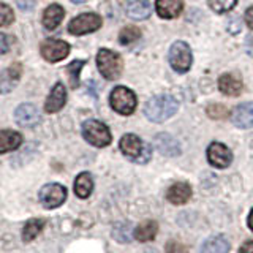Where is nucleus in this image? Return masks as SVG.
I'll return each instance as SVG.
<instances>
[{
    "label": "nucleus",
    "instance_id": "nucleus-1",
    "mask_svg": "<svg viewBox=\"0 0 253 253\" xmlns=\"http://www.w3.org/2000/svg\"><path fill=\"white\" fill-rule=\"evenodd\" d=\"M179 105L169 95H158V97L150 98L146 103L144 113L149 121L152 122H165L166 119L176 114Z\"/></svg>",
    "mask_w": 253,
    "mask_h": 253
},
{
    "label": "nucleus",
    "instance_id": "nucleus-2",
    "mask_svg": "<svg viewBox=\"0 0 253 253\" xmlns=\"http://www.w3.org/2000/svg\"><path fill=\"white\" fill-rule=\"evenodd\" d=\"M121 150L125 157L136 163H147L150 160V147L142 142L136 134H125L121 139Z\"/></svg>",
    "mask_w": 253,
    "mask_h": 253
},
{
    "label": "nucleus",
    "instance_id": "nucleus-3",
    "mask_svg": "<svg viewBox=\"0 0 253 253\" xmlns=\"http://www.w3.org/2000/svg\"><path fill=\"white\" fill-rule=\"evenodd\" d=\"M97 63H98L100 73L106 79H109V81H113V79H117L121 76L122 60L119 54L109 49H100L97 54Z\"/></svg>",
    "mask_w": 253,
    "mask_h": 253
},
{
    "label": "nucleus",
    "instance_id": "nucleus-4",
    "mask_svg": "<svg viewBox=\"0 0 253 253\" xmlns=\"http://www.w3.org/2000/svg\"><path fill=\"white\" fill-rule=\"evenodd\" d=\"M83 134L87 142L95 147H105L111 142V131L100 121H87L83 125Z\"/></svg>",
    "mask_w": 253,
    "mask_h": 253
},
{
    "label": "nucleus",
    "instance_id": "nucleus-5",
    "mask_svg": "<svg viewBox=\"0 0 253 253\" xmlns=\"http://www.w3.org/2000/svg\"><path fill=\"white\" fill-rule=\"evenodd\" d=\"M111 106L119 114H124V116H128L131 114L134 108H136V97H134V93L126 89L124 85H119L113 90L111 93Z\"/></svg>",
    "mask_w": 253,
    "mask_h": 253
},
{
    "label": "nucleus",
    "instance_id": "nucleus-6",
    "mask_svg": "<svg viewBox=\"0 0 253 253\" xmlns=\"http://www.w3.org/2000/svg\"><path fill=\"white\" fill-rule=\"evenodd\" d=\"M169 63L177 73H185L192 67V49L185 42H176L171 46Z\"/></svg>",
    "mask_w": 253,
    "mask_h": 253
},
{
    "label": "nucleus",
    "instance_id": "nucleus-7",
    "mask_svg": "<svg viewBox=\"0 0 253 253\" xmlns=\"http://www.w3.org/2000/svg\"><path fill=\"white\" fill-rule=\"evenodd\" d=\"M38 198H40V203H42L46 209H55L65 203L67 188L60 184H47L40 190Z\"/></svg>",
    "mask_w": 253,
    "mask_h": 253
},
{
    "label": "nucleus",
    "instance_id": "nucleus-8",
    "mask_svg": "<svg viewBox=\"0 0 253 253\" xmlns=\"http://www.w3.org/2000/svg\"><path fill=\"white\" fill-rule=\"evenodd\" d=\"M101 27V18L95 13L79 14L68 24V32L73 35H85Z\"/></svg>",
    "mask_w": 253,
    "mask_h": 253
},
{
    "label": "nucleus",
    "instance_id": "nucleus-9",
    "mask_svg": "<svg viewBox=\"0 0 253 253\" xmlns=\"http://www.w3.org/2000/svg\"><path fill=\"white\" fill-rule=\"evenodd\" d=\"M70 52L68 43L62 40H46L42 44V55L47 62H59L65 59Z\"/></svg>",
    "mask_w": 253,
    "mask_h": 253
},
{
    "label": "nucleus",
    "instance_id": "nucleus-10",
    "mask_svg": "<svg viewBox=\"0 0 253 253\" xmlns=\"http://www.w3.org/2000/svg\"><path fill=\"white\" fill-rule=\"evenodd\" d=\"M208 160L215 168H226L233 160V154L221 142H212L208 149Z\"/></svg>",
    "mask_w": 253,
    "mask_h": 253
},
{
    "label": "nucleus",
    "instance_id": "nucleus-11",
    "mask_svg": "<svg viewBox=\"0 0 253 253\" xmlns=\"http://www.w3.org/2000/svg\"><path fill=\"white\" fill-rule=\"evenodd\" d=\"M65 103H67V90L62 83H57L52 87L49 97H47L44 103V109L46 113H57V111L63 108Z\"/></svg>",
    "mask_w": 253,
    "mask_h": 253
},
{
    "label": "nucleus",
    "instance_id": "nucleus-12",
    "mask_svg": "<svg viewBox=\"0 0 253 253\" xmlns=\"http://www.w3.org/2000/svg\"><path fill=\"white\" fill-rule=\"evenodd\" d=\"M14 117L21 126H34L40 122V113L34 105H21L14 113Z\"/></svg>",
    "mask_w": 253,
    "mask_h": 253
},
{
    "label": "nucleus",
    "instance_id": "nucleus-13",
    "mask_svg": "<svg viewBox=\"0 0 253 253\" xmlns=\"http://www.w3.org/2000/svg\"><path fill=\"white\" fill-rule=\"evenodd\" d=\"M231 119L234 125L239 126V128H250V126H253V103L239 105L233 111Z\"/></svg>",
    "mask_w": 253,
    "mask_h": 253
},
{
    "label": "nucleus",
    "instance_id": "nucleus-14",
    "mask_svg": "<svg viewBox=\"0 0 253 253\" xmlns=\"http://www.w3.org/2000/svg\"><path fill=\"white\" fill-rule=\"evenodd\" d=\"M182 6H184L182 0H157L155 2L157 13L163 19L177 18L182 11Z\"/></svg>",
    "mask_w": 253,
    "mask_h": 253
},
{
    "label": "nucleus",
    "instance_id": "nucleus-15",
    "mask_svg": "<svg viewBox=\"0 0 253 253\" xmlns=\"http://www.w3.org/2000/svg\"><path fill=\"white\" fill-rule=\"evenodd\" d=\"M166 198L172 204H185L192 198V187L185 184V182H177V184H174L168 188Z\"/></svg>",
    "mask_w": 253,
    "mask_h": 253
},
{
    "label": "nucleus",
    "instance_id": "nucleus-16",
    "mask_svg": "<svg viewBox=\"0 0 253 253\" xmlns=\"http://www.w3.org/2000/svg\"><path fill=\"white\" fill-rule=\"evenodd\" d=\"M155 146L157 149L160 150V152L163 155H168V157H174V155H179L180 152V146H179V142L174 139L172 136H169V134H166V133H160V134H157L155 139Z\"/></svg>",
    "mask_w": 253,
    "mask_h": 253
},
{
    "label": "nucleus",
    "instance_id": "nucleus-17",
    "mask_svg": "<svg viewBox=\"0 0 253 253\" xmlns=\"http://www.w3.org/2000/svg\"><path fill=\"white\" fill-rule=\"evenodd\" d=\"M150 13H152V5L147 0H131V2L126 3V14L131 19H146L150 16Z\"/></svg>",
    "mask_w": 253,
    "mask_h": 253
},
{
    "label": "nucleus",
    "instance_id": "nucleus-18",
    "mask_svg": "<svg viewBox=\"0 0 253 253\" xmlns=\"http://www.w3.org/2000/svg\"><path fill=\"white\" fill-rule=\"evenodd\" d=\"M63 16H65V11H63V8L60 5H57V3L49 5L44 10V13H43V26L47 30L57 29L59 24L63 19Z\"/></svg>",
    "mask_w": 253,
    "mask_h": 253
},
{
    "label": "nucleus",
    "instance_id": "nucleus-19",
    "mask_svg": "<svg viewBox=\"0 0 253 253\" xmlns=\"http://www.w3.org/2000/svg\"><path fill=\"white\" fill-rule=\"evenodd\" d=\"M218 89L229 97H239L242 93V83L231 75H223L218 79Z\"/></svg>",
    "mask_w": 253,
    "mask_h": 253
},
{
    "label": "nucleus",
    "instance_id": "nucleus-20",
    "mask_svg": "<svg viewBox=\"0 0 253 253\" xmlns=\"http://www.w3.org/2000/svg\"><path fill=\"white\" fill-rule=\"evenodd\" d=\"M19 70H21L19 65H14V67H10L3 71H0V93L10 92L16 85V83H18V79H19V75H21Z\"/></svg>",
    "mask_w": 253,
    "mask_h": 253
},
{
    "label": "nucleus",
    "instance_id": "nucleus-21",
    "mask_svg": "<svg viewBox=\"0 0 253 253\" xmlns=\"http://www.w3.org/2000/svg\"><path fill=\"white\" fill-rule=\"evenodd\" d=\"M22 136L18 131H11V130H2L0 131V154L10 152L21 146Z\"/></svg>",
    "mask_w": 253,
    "mask_h": 253
},
{
    "label": "nucleus",
    "instance_id": "nucleus-22",
    "mask_svg": "<svg viewBox=\"0 0 253 253\" xmlns=\"http://www.w3.org/2000/svg\"><path fill=\"white\" fill-rule=\"evenodd\" d=\"M158 233V225L152 220L142 221L134 229V239L139 242H150L155 239V236Z\"/></svg>",
    "mask_w": 253,
    "mask_h": 253
},
{
    "label": "nucleus",
    "instance_id": "nucleus-23",
    "mask_svg": "<svg viewBox=\"0 0 253 253\" xmlns=\"http://www.w3.org/2000/svg\"><path fill=\"white\" fill-rule=\"evenodd\" d=\"M229 242L225 236H212L201 245V253H228Z\"/></svg>",
    "mask_w": 253,
    "mask_h": 253
},
{
    "label": "nucleus",
    "instance_id": "nucleus-24",
    "mask_svg": "<svg viewBox=\"0 0 253 253\" xmlns=\"http://www.w3.org/2000/svg\"><path fill=\"white\" fill-rule=\"evenodd\" d=\"M93 190V180L89 172H81L75 180V193L79 198H89Z\"/></svg>",
    "mask_w": 253,
    "mask_h": 253
},
{
    "label": "nucleus",
    "instance_id": "nucleus-25",
    "mask_svg": "<svg viewBox=\"0 0 253 253\" xmlns=\"http://www.w3.org/2000/svg\"><path fill=\"white\" fill-rule=\"evenodd\" d=\"M44 226V220L42 218H30L26 225H24V229H22V239L26 242H30L34 241L35 237L42 233V229Z\"/></svg>",
    "mask_w": 253,
    "mask_h": 253
},
{
    "label": "nucleus",
    "instance_id": "nucleus-26",
    "mask_svg": "<svg viewBox=\"0 0 253 253\" xmlns=\"http://www.w3.org/2000/svg\"><path fill=\"white\" fill-rule=\"evenodd\" d=\"M139 37H141V30L134 26H128V27L122 29L121 35H119V42L122 44H130L133 42H136Z\"/></svg>",
    "mask_w": 253,
    "mask_h": 253
},
{
    "label": "nucleus",
    "instance_id": "nucleus-27",
    "mask_svg": "<svg viewBox=\"0 0 253 253\" xmlns=\"http://www.w3.org/2000/svg\"><path fill=\"white\" fill-rule=\"evenodd\" d=\"M83 67H84V60H75L67 67V73L70 75V84L73 89H76L79 85V71H81Z\"/></svg>",
    "mask_w": 253,
    "mask_h": 253
},
{
    "label": "nucleus",
    "instance_id": "nucleus-28",
    "mask_svg": "<svg viewBox=\"0 0 253 253\" xmlns=\"http://www.w3.org/2000/svg\"><path fill=\"white\" fill-rule=\"evenodd\" d=\"M237 0H209V6L215 13H226L236 5Z\"/></svg>",
    "mask_w": 253,
    "mask_h": 253
},
{
    "label": "nucleus",
    "instance_id": "nucleus-29",
    "mask_svg": "<svg viewBox=\"0 0 253 253\" xmlns=\"http://www.w3.org/2000/svg\"><path fill=\"white\" fill-rule=\"evenodd\" d=\"M14 21V13L8 5L0 3V27H6Z\"/></svg>",
    "mask_w": 253,
    "mask_h": 253
},
{
    "label": "nucleus",
    "instance_id": "nucleus-30",
    "mask_svg": "<svg viewBox=\"0 0 253 253\" xmlns=\"http://www.w3.org/2000/svg\"><path fill=\"white\" fill-rule=\"evenodd\" d=\"M208 114L212 119H225L229 116V111L223 105H211L208 106Z\"/></svg>",
    "mask_w": 253,
    "mask_h": 253
},
{
    "label": "nucleus",
    "instance_id": "nucleus-31",
    "mask_svg": "<svg viewBox=\"0 0 253 253\" xmlns=\"http://www.w3.org/2000/svg\"><path fill=\"white\" fill-rule=\"evenodd\" d=\"M166 253H188L187 249L177 241H171L166 244Z\"/></svg>",
    "mask_w": 253,
    "mask_h": 253
},
{
    "label": "nucleus",
    "instance_id": "nucleus-32",
    "mask_svg": "<svg viewBox=\"0 0 253 253\" xmlns=\"http://www.w3.org/2000/svg\"><path fill=\"white\" fill-rule=\"evenodd\" d=\"M10 42H11L10 37L0 34V55H3L10 51Z\"/></svg>",
    "mask_w": 253,
    "mask_h": 253
},
{
    "label": "nucleus",
    "instance_id": "nucleus-33",
    "mask_svg": "<svg viewBox=\"0 0 253 253\" xmlns=\"http://www.w3.org/2000/svg\"><path fill=\"white\" fill-rule=\"evenodd\" d=\"M18 5H19V8L21 10H32L34 8V5H35V2L34 0H18Z\"/></svg>",
    "mask_w": 253,
    "mask_h": 253
},
{
    "label": "nucleus",
    "instance_id": "nucleus-34",
    "mask_svg": "<svg viewBox=\"0 0 253 253\" xmlns=\"http://www.w3.org/2000/svg\"><path fill=\"white\" fill-rule=\"evenodd\" d=\"M245 21H247L249 27H250V29H253V5L249 8L247 11H245Z\"/></svg>",
    "mask_w": 253,
    "mask_h": 253
},
{
    "label": "nucleus",
    "instance_id": "nucleus-35",
    "mask_svg": "<svg viewBox=\"0 0 253 253\" xmlns=\"http://www.w3.org/2000/svg\"><path fill=\"white\" fill-rule=\"evenodd\" d=\"M239 253H253V241L245 242L242 247H241Z\"/></svg>",
    "mask_w": 253,
    "mask_h": 253
},
{
    "label": "nucleus",
    "instance_id": "nucleus-36",
    "mask_svg": "<svg viewBox=\"0 0 253 253\" xmlns=\"http://www.w3.org/2000/svg\"><path fill=\"white\" fill-rule=\"evenodd\" d=\"M249 228L253 231V209H252V212H250V215H249Z\"/></svg>",
    "mask_w": 253,
    "mask_h": 253
},
{
    "label": "nucleus",
    "instance_id": "nucleus-37",
    "mask_svg": "<svg viewBox=\"0 0 253 253\" xmlns=\"http://www.w3.org/2000/svg\"><path fill=\"white\" fill-rule=\"evenodd\" d=\"M71 2H73V3H84L85 0H71Z\"/></svg>",
    "mask_w": 253,
    "mask_h": 253
}]
</instances>
